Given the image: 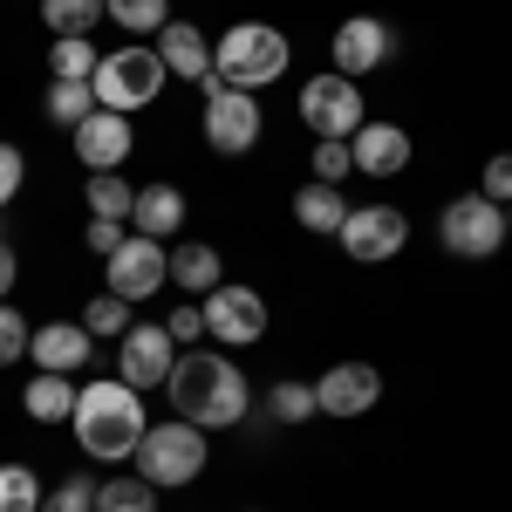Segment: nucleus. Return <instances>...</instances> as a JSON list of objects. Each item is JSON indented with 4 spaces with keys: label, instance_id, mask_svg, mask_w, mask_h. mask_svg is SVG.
I'll use <instances>...</instances> for the list:
<instances>
[{
    "label": "nucleus",
    "instance_id": "1",
    "mask_svg": "<svg viewBox=\"0 0 512 512\" xmlns=\"http://www.w3.org/2000/svg\"><path fill=\"white\" fill-rule=\"evenodd\" d=\"M76 444L89 458H137V444L151 431V417H144V390H130L123 376H103V383H82L76 396Z\"/></svg>",
    "mask_w": 512,
    "mask_h": 512
},
{
    "label": "nucleus",
    "instance_id": "2",
    "mask_svg": "<svg viewBox=\"0 0 512 512\" xmlns=\"http://www.w3.org/2000/svg\"><path fill=\"white\" fill-rule=\"evenodd\" d=\"M164 390H171V403H178V417L198 424V431H226V424L246 417V403H253L246 369H233L226 355H198V349L178 355V369H171Z\"/></svg>",
    "mask_w": 512,
    "mask_h": 512
},
{
    "label": "nucleus",
    "instance_id": "3",
    "mask_svg": "<svg viewBox=\"0 0 512 512\" xmlns=\"http://www.w3.org/2000/svg\"><path fill=\"white\" fill-rule=\"evenodd\" d=\"M212 76L233 89H267L287 76V35L267 21H233L226 35L212 41Z\"/></svg>",
    "mask_w": 512,
    "mask_h": 512
},
{
    "label": "nucleus",
    "instance_id": "4",
    "mask_svg": "<svg viewBox=\"0 0 512 512\" xmlns=\"http://www.w3.org/2000/svg\"><path fill=\"white\" fill-rule=\"evenodd\" d=\"M164 69L158 48H144V41H130V48H117V55H103V69H96V110H117V117H137L144 103H158L164 89Z\"/></svg>",
    "mask_w": 512,
    "mask_h": 512
},
{
    "label": "nucleus",
    "instance_id": "5",
    "mask_svg": "<svg viewBox=\"0 0 512 512\" xmlns=\"http://www.w3.org/2000/svg\"><path fill=\"white\" fill-rule=\"evenodd\" d=\"M437 239H444L451 260H492V253L512 239L506 205H492L485 192H458L444 212H437Z\"/></svg>",
    "mask_w": 512,
    "mask_h": 512
},
{
    "label": "nucleus",
    "instance_id": "6",
    "mask_svg": "<svg viewBox=\"0 0 512 512\" xmlns=\"http://www.w3.org/2000/svg\"><path fill=\"white\" fill-rule=\"evenodd\" d=\"M198 89H205V144H212L219 158H246V151L260 144V130H267L260 96H253V89H233V82H219V76H205Z\"/></svg>",
    "mask_w": 512,
    "mask_h": 512
},
{
    "label": "nucleus",
    "instance_id": "7",
    "mask_svg": "<svg viewBox=\"0 0 512 512\" xmlns=\"http://www.w3.org/2000/svg\"><path fill=\"white\" fill-rule=\"evenodd\" d=\"M137 472L151 478L158 492H171V485H192L198 472H205V431L198 424H151L144 431V444H137Z\"/></svg>",
    "mask_w": 512,
    "mask_h": 512
},
{
    "label": "nucleus",
    "instance_id": "8",
    "mask_svg": "<svg viewBox=\"0 0 512 512\" xmlns=\"http://www.w3.org/2000/svg\"><path fill=\"white\" fill-rule=\"evenodd\" d=\"M301 123L315 130V137H355L362 130V89H355V76H342V69H328V76H315L308 89H301Z\"/></svg>",
    "mask_w": 512,
    "mask_h": 512
},
{
    "label": "nucleus",
    "instance_id": "9",
    "mask_svg": "<svg viewBox=\"0 0 512 512\" xmlns=\"http://www.w3.org/2000/svg\"><path fill=\"white\" fill-rule=\"evenodd\" d=\"M335 239L349 246V260H362V267H383V260H396V253H403L410 219H403L396 205H355Z\"/></svg>",
    "mask_w": 512,
    "mask_h": 512
},
{
    "label": "nucleus",
    "instance_id": "10",
    "mask_svg": "<svg viewBox=\"0 0 512 512\" xmlns=\"http://www.w3.org/2000/svg\"><path fill=\"white\" fill-rule=\"evenodd\" d=\"M103 267H110V294H123V301H151L164 280H171V253H164V239L130 233Z\"/></svg>",
    "mask_w": 512,
    "mask_h": 512
},
{
    "label": "nucleus",
    "instance_id": "11",
    "mask_svg": "<svg viewBox=\"0 0 512 512\" xmlns=\"http://www.w3.org/2000/svg\"><path fill=\"white\" fill-rule=\"evenodd\" d=\"M205 335H219L226 349H246V342H260V335H267V301H260L253 287H233V280H219V287L205 294Z\"/></svg>",
    "mask_w": 512,
    "mask_h": 512
},
{
    "label": "nucleus",
    "instance_id": "12",
    "mask_svg": "<svg viewBox=\"0 0 512 512\" xmlns=\"http://www.w3.org/2000/svg\"><path fill=\"white\" fill-rule=\"evenodd\" d=\"M171 369H178V342H171V328H130L123 335V355H117V376L130 390H164L171 383Z\"/></svg>",
    "mask_w": 512,
    "mask_h": 512
},
{
    "label": "nucleus",
    "instance_id": "13",
    "mask_svg": "<svg viewBox=\"0 0 512 512\" xmlns=\"http://www.w3.org/2000/svg\"><path fill=\"white\" fill-rule=\"evenodd\" d=\"M321 396V417H335V424H349L362 410H376V396H383V376L369 369V362H335L328 376L315 383Z\"/></svg>",
    "mask_w": 512,
    "mask_h": 512
},
{
    "label": "nucleus",
    "instance_id": "14",
    "mask_svg": "<svg viewBox=\"0 0 512 512\" xmlns=\"http://www.w3.org/2000/svg\"><path fill=\"white\" fill-rule=\"evenodd\" d=\"M390 21H376V14H349L342 28H335V69L342 76H369V69H383L390 62Z\"/></svg>",
    "mask_w": 512,
    "mask_h": 512
},
{
    "label": "nucleus",
    "instance_id": "15",
    "mask_svg": "<svg viewBox=\"0 0 512 512\" xmlns=\"http://www.w3.org/2000/svg\"><path fill=\"white\" fill-rule=\"evenodd\" d=\"M130 151H137V130H130V117H117V110H96V117L76 123V158L89 164V171H117Z\"/></svg>",
    "mask_w": 512,
    "mask_h": 512
},
{
    "label": "nucleus",
    "instance_id": "16",
    "mask_svg": "<svg viewBox=\"0 0 512 512\" xmlns=\"http://www.w3.org/2000/svg\"><path fill=\"white\" fill-rule=\"evenodd\" d=\"M349 151H355V171L362 178H396L410 164V130L403 123H362L349 137Z\"/></svg>",
    "mask_w": 512,
    "mask_h": 512
},
{
    "label": "nucleus",
    "instance_id": "17",
    "mask_svg": "<svg viewBox=\"0 0 512 512\" xmlns=\"http://www.w3.org/2000/svg\"><path fill=\"white\" fill-rule=\"evenodd\" d=\"M89 349H96V335H89L82 321H48V328H35V342H28L35 369H55V376L89 369Z\"/></svg>",
    "mask_w": 512,
    "mask_h": 512
},
{
    "label": "nucleus",
    "instance_id": "18",
    "mask_svg": "<svg viewBox=\"0 0 512 512\" xmlns=\"http://www.w3.org/2000/svg\"><path fill=\"white\" fill-rule=\"evenodd\" d=\"M158 62L171 69V76H185V82H205L212 76V41L198 35L192 21H164L158 28Z\"/></svg>",
    "mask_w": 512,
    "mask_h": 512
},
{
    "label": "nucleus",
    "instance_id": "19",
    "mask_svg": "<svg viewBox=\"0 0 512 512\" xmlns=\"http://www.w3.org/2000/svg\"><path fill=\"white\" fill-rule=\"evenodd\" d=\"M178 226H185V192H178V185H137V205H130V233L171 239Z\"/></svg>",
    "mask_w": 512,
    "mask_h": 512
},
{
    "label": "nucleus",
    "instance_id": "20",
    "mask_svg": "<svg viewBox=\"0 0 512 512\" xmlns=\"http://www.w3.org/2000/svg\"><path fill=\"white\" fill-rule=\"evenodd\" d=\"M76 376H55V369H35V383L21 390V410L35 417V424H69L76 417Z\"/></svg>",
    "mask_w": 512,
    "mask_h": 512
},
{
    "label": "nucleus",
    "instance_id": "21",
    "mask_svg": "<svg viewBox=\"0 0 512 512\" xmlns=\"http://www.w3.org/2000/svg\"><path fill=\"white\" fill-rule=\"evenodd\" d=\"M294 219H301L308 233H342L349 198H342V185H321V178H308V185L294 192Z\"/></svg>",
    "mask_w": 512,
    "mask_h": 512
},
{
    "label": "nucleus",
    "instance_id": "22",
    "mask_svg": "<svg viewBox=\"0 0 512 512\" xmlns=\"http://www.w3.org/2000/svg\"><path fill=\"white\" fill-rule=\"evenodd\" d=\"M82 205H89V219H117V226H130L137 185H130L123 171H89V185H82Z\"/></svg>",
    "mask_w": 512,
    "mask_h": 512
},
{
    "label": "nucleus",
    "instance_id": "23",
    "mask_svg": "<svg viewBox=\"0 0 512 512\" xmlns=\"http://www.w3.org/2000/svg\"><path fill=\"white\" fill-rule=\"evenodd\" d=\"M171 280H178L185 294H212V287L226 280V267H219V253H212L205 239H185V246L171 253Z\"/></svg>",
    "mask_w": 512,
    "mask_h": 512
},
{
    "label": "nucleus",
    "instance_id": "24",
    "mask_svg": "<svg viewBox=\"0 0 512 512\" xmlns=\"http://www.w3.org/2000/svg\"><path fill=\"white\" fill-rule=\"evenodd\" d=\"M96 69H103V55H96L89 35H55V48H48V76L55 82H96Z\"/></svg>",
    "mask_w": 512,
    "mask_h": 512
},
{
    "label": "nucleus",
    "instance_id": "25",
    "mask_svg": "<svg viewBox=\"0 0 512 512\" xmlns=\"http://www.w3.org/2000/svg\"><path fill=\"white\" fill-rule=\"evenodd\" d=\"M96 512H158V485L137 472V478H103L96 485Z\"/></svg>",
    "mask_w": 512,
    "mask_h": 512
},
{
    "label": "nucleus",
    "instance_id": "26",
    "mask_svg": "<svg viewBox=\"0 0 512 512\" xmlns=\"http://www.w3.org/2000/svg\"><path fill=\"white\" fill-rule=\"evenodd\" d=\"M48 123H62V130H76L82 117H96V89L89 82H48Z\"/></svg>",
    "mask_w": 512,
    "mask_h": 512
},
{
    "label": "nucleus",
    "instance_id": "27",
    "mask_svg": "<svg viewBox=\"0 0 512 512\" xmlns=\"http://www.w3.org/2000/svg\"><path fill=\"white\" fill-rule=\"evenodd\" d=\"M103 14H110V0H41V21L55 35H89Z\"/></svg>",
    "mask_w": 512,
    "mask_h": 512
},
{
    "label": "nucleus",
    "instance_id": "28",
    "mask_svg": "<svg viewBox=\"0 0 512 512\" xmlns=\"http://www.w3.org/2000/svg\"><path fill=\"white\" fill-rule=\"evenodd\" d=\"M82 328H89V335H130V328H137V321H130V301H123V294H110V287H103V294H96V301H89V308H82Z\"/></svg>",
    "mask_w": 512,
    "mask_h": 512
},
{
    "label": "nucleus",
    "instance_id": "29",
    "mask_svg": "<svg viewBox=\"0 0 512 512\" xmlns=\"http://www.w3.org/2000/svg\"><path fill=\"white\" fill-rule=\"evenodd\" d=\"M110 21H117L123 35H158L164 21H171V0H110Z\"/></svg>",
    "mask_w": 512,
    "mask_h": 512
},
{
    "label": "nucleus",
    "instance_id": "30",
    "mask_svg": "<svg viewBox=\"0 0 512 512\" xmlns=\"http://www.w3.org/2000/svg\"><path fill=\"white\" fill-rule=\"evenodd\" d=\"M41 478L28 465H0V512H41Z\"/></svg>",
    "mask_w": 512,
    "mask_h": 512
},
{
    "label": "nucleus",
    "instance_id": "31",
    "mask_svg": "<svg viewBox=\"0 0 512 512\" xmlns=\"http://www.w3.org/2000/svg\"><path fill=\"white\" fill-rule=\"evenodd\" d=\"M267 410H274V424H308L321 410V396H315V383H274Z\"/></svg>",
    "mask_w": 512,
    "mask_h": 512
},
{
    "label": "nucleus",
    "instance_id": "32",
    "mask_svg": "<svg viewBox=\"0 0 512 512\" xmlns=\"http://www.w3.org/2000/svg\"><path fill=\"white\" fill-rule=\"evenodd\" d=\"M349 171H355L349 137H321V144H315V178H321V185H342Z\"/></svg>",
    "mask_w": 512,
    "mask_h": 512
},
{
    "label": "nucleus",
    "instance_id": "33",
    "mask_svg": "<svg viewBox=\"0 0 512 512\" xmlns=\"http://www.w3.org/2000/svg\"><path fill=\"white\" fill-rule=\"evenodd\" d=\"M28 342H35V328L21 321V308H7V301H0V369H7V362H21Z\"/></svg>",
    "mask_w": 512,
    "mask_h": 512
},
{
    "label": "nucleus",
    "instance_id": "34",
    "mask_svg": "<svg viewBox=\"0 0 512 512\" xmlns=\"http://www.w3.org/2000/svg\"><path fill=\"white\" fill-rule=\"evenodd\" d=\"M41 512H96V485H89V478H62V485L41 499Z\"/></svg>",
    "mask_w": 512,
    "mask_h": 512
},
{
    "label": "nucleus",
    "instance_id": "35",
    "mask_svg": "<svg viewBox=\"0 0 512 512\" xmlns=\"http://www.w3.org/2000/svg\"><path fill=\"white\" fill-rule=\"evenodd\" d=\"M478 192L492 198V205H512V151L485 158V185H478Z\"/></svg>",
    "mask_w": 512,
    "mask_h": 512
},
{
    "label": "nucleus",
    "instance_id": "36",
    "mask_svg": "<svg viewBox=\"0 0 512 512\" xmlns=\"http://www.w3.org/2000/svg\"><path fill=\"white\" fill-rule=\"evenodd\" d=\"M89 253H103V260H110V253H117L123 239H130V226H117V219H89Z\"/></svg>",
    "mask_w": 512,
    "mask_h": 512
},
{
    "label": "nucleus",
    "instance_id": "37",
    "mask_svg": "<svg viewBox=\"0 0 512 512\" xmlns=\"http://www.w3.org/2000/svg\"><path fill=\"white\" fill-rule=\"evenodd\" d=\"M21 171H28V164H21V151H14V144H0V205H14V192H21Z\"/></svg>",
    "mask_w": 512,
    "mask_h": 512
},
{
    "label": "nucleus",
    "instance_id": "38",
    "mask_svg": "<svg viewBox=\"0 0 512 512\" xmlns=\"http://www.w3.org/2000/svg\"><path fill=\"white\" fill-rule=\"evenodd\" d=\"M164 328H171V342H185V349H192L198 335H205V308H178V315L164 321Z\"/></svg>",
    "mask_w": 512,
    "mask_h": 512
},
{
    "label": "nucleus",
    "instance_id": "39",
    "mask_svg": "<svg viewBox=\"0 0 512 512\" xmlns=\"http://www.w3.org/2000/svg\"><path fill=\"white\" fill-rule=\"evenodd\" d=\"M14 280H21V260H14V246H7V239H0V301H7V294H14Z\"/></svg>",
    "mask_w": 512,
    "mask_h": 512
},
{
    "label": "nucleus",
    "instance_id": "40",
    "mask_svg": "<svg viewBox=\"0 0 512 512\" xmlns=\"http://www.w3.org/2000/svg\"><path fill=\"white\" fill-rule=\"evenodd\" d=\"M506 226H512V212H506Z\"/></svg>",
    "mask_w": 512,
    "mask_h": 512
}]
</instances>
